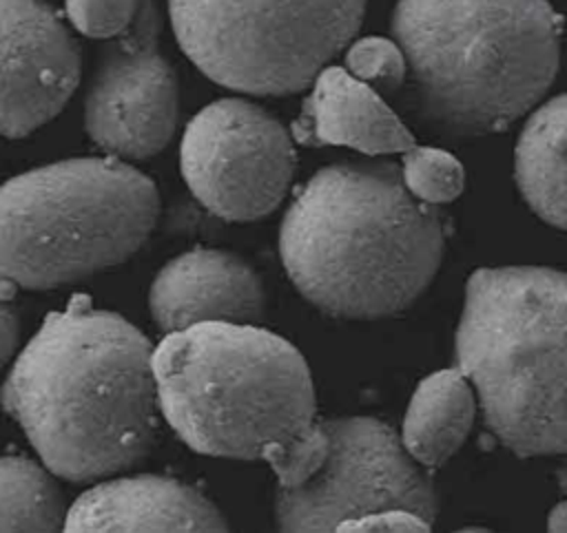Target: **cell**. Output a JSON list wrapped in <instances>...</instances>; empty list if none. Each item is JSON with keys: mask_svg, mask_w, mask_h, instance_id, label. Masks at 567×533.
<instances>
[{"mask_svg": "<svg viewBox=\"0 0 567 533\" xmlns=\"http://www.w3.org/2000/svg\"><path fill=\"white\" fill-rule=\"evenodd\" d=\"M416 117L447 137L507 128L551 86L563 20L547 0H399Z\"/></svg>", "mask_w": 567, "mask_h": 533, "instance_id": "cell-4", "label": "cell"}, {"mask_svg": "<svg viewBox=\"0 0 567 533\" xmlns=\"http://www.w3.org/2000/svg\"><path fill=\"white\" fill-rule=\"evenodd\" d=\"M432 522L408 509H383L343 522L337 531H430Z\"/></svg>", "mask_w": 567, "mask_h": 533, "instance_id": "cell-21", "label": "cell"}, {"mask_svg": "<svg viewBox=\"0 0 567 533\" xmlns=\"http://www.w3.org/2000/svg\"><path fill=\"white\" fill-rule=\"evenodd\" d=\"M0 403L55 475H111L137 464L155 442L153 347L124 316L73 296L18 354Z\"/></svg>", "mask_w": 567, "mask_h": 533, "instance_id": "cell-1", "label": "cell"}, {"mask_svg": "<svg viewBox=\"0 0 567 533\" xmlns=\"http://www.w3.org/2000/svg\"><path fill=\"white\" fill-rule=\"evenodd\" d=\"M219 509L193 487L166 475L106 480L66 511L64 531H221Z\"/></svg>", "mask_w": 567, "mask_h": 533, "instance_id": "cell-13", "label": "cell"}, {"mask_svg": "<svg viewBox=\"0 0 567 533\" xmlns=\"http://www.w3.org/2000/svg\"><path fill=\"white\" fill-rule=\"evenodd\" d=\"M346 69L354 77L388 91L399 88L408 77L403 49L396 40L381 35H368L352 42L346 51Z\"/></svg>", "mask_w": 567, "mask_h": 533, "instance_id": "cell-19", "label": "cell"}, {"mask_svg": "<svg viewBox=\"0 0 567 533\" xmlns=\"http://www.w3.org/2000/svg\"><path fill=\"white\" fill-rule=\"evenodd\" d=\"M51 473L24 456L0 458V531L64 529L69 509Z\"/></svg>", "mask_w": 567, "mask_h": 533, "instance_id": "cell-17", "label": "cell"}, {"mask_svg": "<svg viewBox=\"0 0 567 533\" xmlns=\"http://www.w3.org/2000/svg\"><path fill=\"white\" fill-rule=\"evenodd\" d=\"M326 453L299 484L279 487L277 526L284 531H337L343 522L408 509L434 520L439 495L427 467L416 462L401 436L368 416L321 420Z\"/></svg>", "mask_w": 567, "mask_h": 533, "instance_id": "cell-8", "label": "cell"}, {"mask_svg": "<svg viewBox=\"0 0 567 533\" xmlns=\"http://www.w3.org/2000/svg\"><path fill=\"white\" fill-rule=\"evenodd\" d=\"M401 175L408 190L430 206L454 201L465 186L461 161L447 150L430 146H412L405 150Z\"/></svg>", "mask_w": 567, "mask_h": 533, "instance_id": "cell-18", "label": "cell"}, {"mask_svg": "<svg viewBox=\"0 0 567 533\" xmlns=\"http://www.w3.org/2000/svg\"><path fill=\"white\" fill-rule=\"evenodd\" d=\"M20 323L9 299L0 292V367L13 356L18 345Z\"/></svg>", "mask_w": 567, "mask_h": 533, "instance_id": "cell-22", "label": "cell"}, {"mask_svg": "<svg viewBox=\"0 0 567 533\" xmlns=\"http://www.w3.org/2000/svg\"><path fill=\"white\" fill-rule=\"evenodd\" d=\"M159 411L195 451L264 460L279 487L323 460L310 369L284 336L255 323L206 321L168 332L153 349Z\"/></svg>", "mask_w": 567, "mask_h": 533, "instance_id": "cell-2", "label": "cell"}, {"mask_svg": "<svg viewBox=\"0 0 567 533\" xmlns=\"http://www.w3.org/2000/svg\"><path fill=\"white\" fill-rule=\"evenodd\" d=\"M292 137L306 146H348L365 155L405 153L416 146L381 95L341 66H326L312 80Z\"/></svg>", "mask_w": 567, "mask_h": 533, "instance_id": "cell-14", "label": "cell"}, {"mask_svg": "<svg viewBox=\"0 0 567 533\" xmlns=\"http://www.w3.org/2000/svg\"><path fill=\"white\" fill-rule=\"evenodd\" d=\"M159 212L155 184L115 157L47 164L0 186V279L49 290L120 265Z\"/></svg>", "mask_w": 567, "mask_h": 533, "instance_id": "cell-6", "label": "cell"}, {"mask_svg": "<svg viewBox=\"0 0 567 533\" xmlns=\"http://www.w3.org/2000/svg\"><path fill=\"white\" fill-rule=\"evenodd\" d=\"M159 13L142 0L133 24L102 49L84 97V128L113 157L146 159L175 133L177 75L159 51Z\"/></svg>", "mask_w": 567, "mask_h": 533, "instance_id": "cell-10", "label": "cell"}, {"mask_svg": "<svg viewBox=\"0 0 567 533\" xmlns=\"http://www.w3.org/2000/svg\"><path fill=\"white\" fill-rule=\"evenodd\" d=\"M80 80V49L44 0H0V135L53 119Z\"/></svg>", "mask_w": 567, "mask_h": 533, "instance_id": "cell-11", "label": "cell"}, {"mask_svg": "<svg viewBox=\"0 0 567 533\" xmlns=\"http://www.w3.org/2000/svg\"><path fill=\"white\" fill-rule=\"evenodd\" d=\"M264 303L257 272L239 257L208 248L171 259L148 292L151 314L164 334L206 321L255 323Z\"/></svg>", "mask_w": 567, "mask_h": 533, "instance_id": "cell-12", "label": "cell"}, {"mask_svg": "<svg viewBox=\"0 0 567 533\" xmlns=\"http://www.w3.org/2000/svg\"><path fill=\"white\" fill-rule=\"evenodd\" d=\"M549 531H567V500L556 504L547 518Z\"/></svg>", "mask_w": 567, "mask_h": 533, "instance_id": "cell-23", "label": "cell"}, {"mask_svg": "<svg viewBox=\"0 0 567 533\" xmlns=\"http://www.w3.org/2000/svg\"><path fill=\"white\" fill-rule=\"evenodd\" d=\"M476 416V391L458 369H439L423 378L408 405L401 440L427 469L441 467L458 451Z\"/></svg>", "mask_w": 567, "mask_h": 533, "instance_id": "cell-15", "label": "cell"}, {"mask_svg": "<svg viewBox=\"0 0 567 533\" xmlns=\"http://www.w3.org/2000/svg\"><path fill=\"white\" fill-rule=\"evenodd\" d=\"M179 168L206 210L226 221H252L272 212L290 186L292 137L261 106L224 97L188 122Z\"/></svg>", "mask_w": 567, "mask_h": 533, "instance_id": "cell-9", "label": "cell"}, {"mask_svg": "<svg viewBox=\"0 0 567 533\" xmlns=\"http://www.w3.org/2000/svg\"><path fill=\"white\" fill-rule=\"evenodd\" d=\"M365 0H168L182 51L213 82L252 95L312 84L361 27Z\"/></svg>", "mask_w": 567, "mask_h": 533, "instance_id": "cell-7", "label": "cell"}, {"mask_svg": "<svg viewBox=\"0 0 567 533\" xmlns=\"http://www.w3.org/2000/svg\"><path fill=\"white\" fill-rule=\"evenodd\" d=\"M142 0H64L69 22L89 38L111 40L135 20Z\"/></svg>", "mask_w": 567, "mask_h": 533, "instance_id": "cell-20", "label": "cell"}, {"mask_svg": "<svg viewBox=\"0 0 567 533\" xmlns=\"http://www.w3.org/2000/svg\"><path fill=\"white\" fill-rule=\"evenodd\" d=\"M514 173L527 206L543 221L567 230V93L538 106L525 122Z\"/></svg>", "mask_w": 567, "mask_h": 533, "instance_id": "cell-16", "label": "cell"}, {"mask_svg": "<svg viewBox=\"0 0 567 533\" xmlns=\"http://www.w3.org/2000/svg\"><path fill=\"white\" fill-rule=\"evenodd\" d=\"M445 237L439 212L416 199L390 161H346L315 173L279 230L295 288L346 318L390 316L434 279Z\"/></svg>", "mask_w": 567, "mask_h": 533, "instance_id": "cell-3", "label": "cell"}, {"mask_svg": "<svg viewBox=\"0 0 567 533\" xmlns=\"http://www.w3.org/2000/svg\"><path fill=\"white\" fill-rule=\"evenodd\" d=\"M489 431L518 456L567 453V274L481 268L454 336Z\"/></svg>", "mask_w": 567, "mask_h": 533, "instance_id": "cell-5", "label": "cell"}]
</instances>
